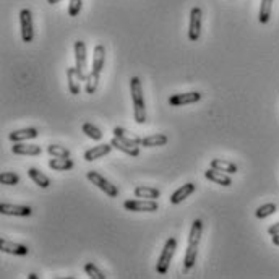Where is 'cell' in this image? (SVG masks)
<instances>
[{
	"instance_id": "cell-1",
	"label": "cell",
	"mask_w": 279,
	"mask_h": 279,
	"mask_svg": "<svg viewBox=\"0 0 279 279\" xmlns=\"http://www.w3.org/2000/svg\"><path fill=\"white\" fill-rule=\"evenodd\" d=\"M201 234H203V221L201 219H195L193 223H191L187 252H185V257H184V270L185 271L193 268V265L196 263V255H198Z\"/></svg>"
},
{
	"instance_id": "cell-2",
	"label": "cell",
	"mask_w": 279,
	"mask_h": 279,
	"mask_svg": "<svg viewBox=\"0 0 279 279\" xmlns=\"http://www.w3.org/2000/svg\"><path fill=\"white\" fill-rule=\"evenodd\" d=\"M130 94L133 101V117L140 125L146 124V104H144V94H143V85L138 77L130 78Z\"/></svg>"
},
{
	"instance_id": "cell-3",
	"label": "cell",
	"mask_w": 279,
	"mask_h": 279,
	"mask_svg": "<svg viewBox=\"0 0 279 279\" xmlns=\"http://www.w3.org/2000/svg\"><path fill=\"white\" fill-rule=\"evenodd\" d=\"M86 179H88L90 182H93V185H96L99 190H102L104 193L109 196V198H115V196H119V188L115 187L112 182H109V180L104 176H101L99 172L88 171V172H86Z\"/></svg>"
},
{
	"instance_id": "cell-4",
	"label": "cell",
	"mask_w": 279,
	"mask_h": 279,
	"mask_svg": "<svg viewBox=\"0 0 279 279\" xmlns=\"http://www.w3.org/2000/svg\"><path fill=\"white\" fill-rule=\"evenodd\" d=\"M176 248H177V240L174 239V237L167 239L166 245L161 252V257L158 258V265H156V270H158L159 275H166L167 270H169V265L174 258V253H176Z\"/></svg>"
},
{
	"instance_id": "cell-5",
	"label": "cell",
	"mask_w": 279,
	"mask_h": 279,
	"mask_svg": "<svg viewBox=\"0 0 279 279\" xmlns=\"http://www.w3.org/2000/svg\"><path fill=\"white\" fill-rule=\"evenodd\" d=\"M124 208L127 211H135V213H153L158 211V201L148 200V198H135V200H127L124 201Z\"/></svg>"
},
{
	"instance_id": "cell-6",
	"label": "cell",
	"mask_w": 279,
	"mask_h": 279,
	"mask_svg": "<svg viewBox=\"0 0 279 279\" xmlns=\"http://www.w3.org/2000/svg\"><path fill=\"white\" fill-rule=\"evenodd\" d=\"M20 23H21V38H23V41H25V43H31L33 38H34L31 10L23 8L20 11Z\"/></svg>"
},
{
	"instance_id": "cell-7",
	"label": "cell",
	"mask_w": 279,
	"mask_h": 279,
	"mask_svg": "<svg viewBox=\"0 0 279 279\" xmlns=\"http://www.w3.org/2000/svg\"><path fill=\"white\" fill-rule=\"evenodd\" d=\"M201 16L203 11L200 7H193L190 11V28H188V38L190 41H198L201 36Z\"/></svg>"
},
{
	"instance_id": "cell-8",
	"label": "cell",
	"mask_w": 279,
	"mask_h": 279,
	"mask_svg": "<svg viewBox=\"0 0 279 279\" xmlns=\"http://www.w3.org/2000/svg\"><path fill=\"white\" fill-rule=\"evenodd\" d=\"M201 99V93L198 91H190V93H182V94H174L169 97V104L172 107H180L187 106V104H195Z\"/></svg>"
},
{
	"instance_id": "cell-9",
	"label": "cell",
	"mask_w": 279,
	"mask_h": 279,
	"mask_svg": "<svg viewBox=\"0 0 279 279\" xmlns=\"http://www.w3.org/2000/svg\"><path fill=\"white\" fill-rule=\"evenodd\" d=\"M86 46L83 41H75V67L78 68V72L85 77L86 81Z\"/></svg>"
},
{
	"instance_id": "cell-10",
	"label": "cell",
	"mask_w": 279,
	"mask_h": 279,
	"mask_svg": "<svg viewBox=\"0 0 279 279\" xmlns=\"http://www.w3.org/2000/svg\"><path fill=\"white\" fill-rule=\"evenodd\" d=\"M67 81H68V90L73 96L80 94L81 91V81H85V77L78 72L77 67L67 68Z\"/></svg>"
},
{
	"instance_id": "cell-11",
	"label": "cell",
	"mask_w": 279,
	"mask_h": 279,
	"mask_svg": "<svg viewBox=\"0 0 279 279\" xmlns=\"http://www.w3.org/2000/svg\"><path fill=\"white\" fill-rule=\"evenodd\" d=\"M0 213L5 216H31L33 209L30 206H21V205H10V203H2L0 205Z\"/></svg>"
},
{
	"instance_id": "cell-12",
	"label": "cell",
	"mask_w": 279,
	"mask_h": 279,
	"mask_svg": "<svg viewBox=\"0 0 279 279\" xmlns=\"http://www.w3.org/2000/svg\"><path fill=\"white\" fill-rule=\"evenodd\" d=\"M112 148L114 146L110 143L109 144H97V146H93L91 149L85 151L83 159L88 161V162H93V161H96V159H101V158H104V156H107Z\"/></svg>"
},
{
	"instance_id": "cell-13",
	"label": "cell",
	"mask_w": 279,
	"mask_h": 279,
	"mask_svg": "<svg viewBox=\"0 0 279 279\" xmlns=\"http://www.w3.org/2000/svg\"><path fill=\"white\" fill-rule=\"evenodd\" d=\"M195 190H196V185H195L193 182H188V184L182 185V187L177 188V190L171 195V198H169L171 205H179V203H182L185 198H188V196L193 193Z\"/></svg>"
},
{
	"instance_id": "cell-14",
	"label": "cell",
	"mask_w": 279,
	"mask_h": 279,
	"mask_svg": "<svg viewBox=\"0 0 279 279\" xmlns=\"http://www.w3.org/2000/svg\"><path fill=\"white\" fill-rule=\"evenodd\" d=\"M0 248H2L3 253L18 255V257H25V255L30 253V250H28L26 245H21V243L11 242V240H7V239H2V242H0Z\"/></svg>"
},
{
	"instance_id": "cell-15",
	"label": "cell",
	"mask_w": 279,
	"mask_h": 279,
	"mask_svg": "<svg viewBox=\"0 0 279 279\" xmlns=\"http://www.w3.org/2000/svg\"><path fill=\"white\" fill-rule=\"evenodd\" d=\"M114 137H117L124 143L130 144V146H141V141H143V138H140L137 135H132L129 130L122 129V127H115V129H114Z\"/></svg>"
},
{
	"instance_id": "cell-16",
	"label": "cell",
	"mask_w": 279,
	"mask_h": 279,
	"mask_svg": "<svg viewBox=\"0 0 279 279\" xmlns=\"http://www.w3.org/2000/svg\"><path fill=\"white\" fill-rule=\"evenodd\" d=\"M205 177L208 180H211V182H216L219 185H223V187H229V185L232 184V179L228 176V174L214 169V167H209V169L205 172Z\"/></svg>"
},
{
	"instance_id": "cell-17",
	"label": "cell",
	"mask_w": 279,
	"mask_h": 279,
	"mask_svg": "<svg viewBox=\"0 0 279 279\" xmlns=\"http://www.w3.org/2000/svg\"><path fill=\"white\" fill-rule=\"evenodd\" d=\"M104 63H106V49H104L102 44H97L94 47V55H93V68L91 72L99 73L102 72Z\"/></svg>"
},
{
	"instance_id": "cell-18",
	"label": "cell",
	"mask_w": 279,
	"mask_h": 279,
	"mask_svg": "<svg viewBox=\"0 0 279 279\" xmlns=\"http://www.w3.org/2000/svg\"><path fill=\"white\" fill-rule=\"evenodd\" d=\"M13 154H18V156H39L43 153V149L38 144H25V143H16L13 144Z\"/></svg>"
},
{
	"instance_id": "cell-19",
	"label": "cell",
	"mask_w": 279,
	"mask_h": 279,
	"mask_svg": "<svg viewBox=\"0 0 279 279\" xmlns=\"http://www.w3.org/2000/svg\"><path fill=\"white\" fill-rule=\"evenodd\" d=\"M39 135L38 130L36 129H33V127H30V129H20V130H15V132H11L8 138H10V141H25V140H33V138H36Z\"/></svg>"
},
{
	"instance_id": "cell-20",
	"label": "cell",
	"mask_w": 279,
	"mask_h": 279,
	"mask_svg": "<svg viewBox=\"0 0 279 279\" xmlns=\"http://www.w3.org/2000/svg\"><path fill=\"white\" fill-rule=\"evenodd\" d=\"M133 195H135V198L158 200L159 196H161V191L158 188H153V187H144V185H138V187L133 190Z\"/></svg>"
},
{
	"instance_id": "cell-21",
	"label": "cell",
	"mask_w": 279,
	"mask_h": 279,
	"mask_svg": "<svg viewBox=\"0 0 279 279\" xmlns=\"http://www.w3.org/2000/svg\"><path fill=\"white\" fill-rule=\"evenodd\" d=\"M110 144H112L115 149L122 151V153L132 156V158H137V156H140V148H138V146H130V144L124 143V141H122V140H119L117 137H114L112 140H110Z\"/></svg>"
},
{
	"instance_id": "cell-22",
	"label": "cell",
	"mask_w": 279,
	"mask_h": 279,
	"mask_svg": "<svg viewBox=\"0 0 279 279\" xmlns=\"http://www.w3.org/2000/svg\"><path fill=\"white\" fill-rule=\"evenodd\" d=\"M28 176H30L33 179V182L36 185H39L41 188H47L50 185V179L46 176V174L38 171L36 167H30V169H28Z\"/></svg>"
},
{
	"instance_id": "cell-23",
	"label": "cell",
	"mask_w": 279,
	"mask_h": 279,
	"mask_svg": "<svg viewBox=\"0 0 279 279\" xmlns=\"http://www.w3.org/2000/svg\"><path fill=\"white\" fill-rule=\"evenodd\" d=\"M167 143V137L164 133H154V135H149L146 138H143L141 146L144 148H154V146H164Z\"/></svg>"
},
{
	"instance_id": "cell-24",
	"label": "cell",
	"mask_w": 279,
	"mask_h": 279,
	"mask_svg": "<svg viewBox=\"0 0 279 279\" xmlns=\"http://www.w3.org/2000/svg\"><path fill=\"white\" fill-rule=\"evenodd\" d=\"M209 167H214V169H218L221 172H226V174H235L237 171H239V167H237L234 162L223 161V159H213Z\"/></svg>"
},
{
	"instance_id": "cell-25",
	"label": "cell",
	"mask_w": 279,
	"mask_h": 279,
	"mask_svg": "<svg viewBox=\"0 0 279 279\" xmlns=\"http://www.w3.org/2000/svg\"><path fill=\"white\" fill-rule=\"evenodd\" d=\"M49 167L54 171H70L73 167V161L70 158H52L49 161Z\"/></svg>"
},
{
	"instance_id": "cell-26",
	"label": "cell",
	"mask_w": 279,
	"mask_h": 279,
	"mask_svg": "<svg viewBox=\"0 0 279 279\" xmlns=\"http://www.w3.org/2000/svg\"><path fill=\"white\" fill-rule=\"evenodd\" d=\"M271 8H273V0H261L260 13H258V21L261 23V25H266V23L270 21Z\"/></svg>"
},
{
	"instance_id": "cell-27",
	"label": "cell",
	"mask_w": 279,
	"mask_h": 279,
	"mask_svg": "<svg viewBox=\"0 0 279 279\" xmlns=\"http://www.w3.org/2000/svg\"><path fill=\"white\" fill-rule=\"evenodd\" d=\"M81 130H83V133L88 138H91V140H94V141H101L102 140V132L97 129L96 125H93L91 122H85L83 125H81Z\"/></svg>"
},
{
	"instance_id": "cell-28",
	"label": "cell",
	"mask_w": 279,
	"mask_h": 279,
	"mask_svg": "<svg viewBox=\"0 0 279 279\" xmlns=\"http://www.w3.org/2000/svg\"><path fill=\"white\" fill-rule=\"evenodd\" d=\"M276 213V205L275 203H266V205H261L257 211H255V216H257L258 219H265L271 216V214Z\"/></svg>"
},
{
	"instance_id": "cell-29",
	"label": "cell",
	"mask_w": 279,
	"mask_h": 279,
	"mask_svg": "<svg viewBox=\"0 0 279 279\" xmlns=\"http://www.w3.org/2000/svg\"><path fill=\"white\" fill-rule=\"evenodd\" d=\"M47 153L52 158H70V151L60 144H50V146H47Z\"/></svg>"
},
{
	"instance_id": "cell-30",
	"label": "cell",
	"mask_w": 279,
	"mask_h": 279,
	"mask_svg": "<svg viewBox=\"0 0 279 279\" xmlns=\"http://www.w3.org/2000/svg\"><path fill=\"white\" fill-rule=\"evenodd\" d=\"M85 273L88 275L91 279H106V275L97 268L94 263H86L85 265Z\"/></svg>"
},
{
	"instance_id": "cell-31",
	"label": "cell",
	"mask_w": 279,
	"mask_h": 279,
	"mask_svg": "<svg viewBox=\"0 0 279 279\" xmlns=\"http://www.w3.org/2000/svg\"><path fill=\"white\" fill-rule=\"evenodd\" d=\"M0 182L3 185H16L20 182V176L15 172H3L2 176H0Z\"/></svg>"
},
{
	"instance_id": "cell-32",
	"label": "cell",
	"mask_w": 279,
	"mask_h": 279,
	"mask_svg": "<svg viewBox=\"0 0 279 279\" xmlns=\"http://www.w3.org/2000/svg\"><path fill=\"white\" fill-rule=\"evenodd\" d=\"M81 7H83V0H70V3H68V16L80 15Z\"/></svg>"
},
{
	"instance_id": "cell-33",
	"label": "cell",
	"mask_w": 279,
	"mask_h": 279,
	"mask_svg": "<svg viewBox=\"0 0 279 279\" xmlns=\"http://www.w3.org/2000/svg\"><path fill=\"white\" fill-rule=\"evenodd\" d=\"M268 234H270V235H276V234H279V223L270 226V228H268Z\"/></svg>"
},
{
	"instance_id": "cell-34",
	"label": "cell",
	"mask_w": 279,
	"mask_h": 279,
	"mask_svg": "<svg viewBox=\"0 0 279 279\" xmlns=\"http://www.w3.org/2000/svg\"><path fill=\"white\" fill-rule=\"evenodd\" d=\"M271 240H273V243H275L276 247H279V234H276V235H271Z\"/></svg>"
},
{
	"instance_id": "cell-35",
	"label": "cell",
	"mask_w": 279,
	"mask_h": 279,
	"mask_svg": "<svg viewBox=\"0 0 279 279\" xmlns=\"http://www.w3.org/2000/svg\"><path fill=\"white\" fill-rule=\"evenodd\" d=\"M59 2H62V0H47V3H49V5H57Z\"/></svg>"
},
{
	"instance_id": "cell-36",
	"label": "cell",
	"mask_w": 279,
	"mask_h": 279,
	"mask_svg": "<svg viewBox=\"0 0 279 279\" xmlns=\"http://www.w3.org/2000/svg\"><path fill=\"white\" fill-rule=\"evenodd\" d=\"M28 278H30V279H38L39 276L36 275V273H31V275H30V276H28Z\"/></svg>"
}]
</instances>
